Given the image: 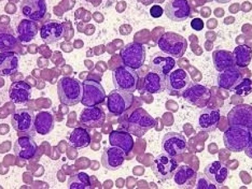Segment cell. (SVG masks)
Returning <instances> with one entry per match:
<instances>
[{
  "label": "cell",
  "instance_id": "21",
  "mask_svg": "<svg viewBox=\"0 0 252 189\" xmlns=\"http://www.w3.org/2000/svg\"><path fill=\"white\" fill-rule=\"evenodd\" d=\"M204 174L212 183L217 186H221L227 181L230 170L224 163L216 161L205 167Z\"/></svg>",
  "mask_w": 252,
  "mask_h": 189
},
{
  "label": "cell",
  "instance_id": "16",
  "mask_svg": "<svg viewBox=\"0 0 252 189\" xmlns=\"http://www.w3.org/2000/svg\"><path fill=\"white\" fill-rule=\"evenodd\" d=\"M65 34V27L63 23L56 20H48L40 28V37L47 44L59 42Z\"/></svg>",
  "mask_w": 252,
  "mask_h": 189
},
{
  "label": "cell",
  "instance_id": "11",
  "mask_svg": "<svg viewBox=\"0 0 252 189\" xmlns=\"http://www.w3.org/2000/svg\"><path fill=\"white\" fill-rule=\"evenodd\" d=\"M35 116L32 111L28 109L17 110L11 117V124L15 130L30 135H34Z\"/></svg>",
  "mask_w": 252,
  "mask_h": 189
},
{
  "label": "cell",
  "instance_id": "31",
  "mask_svg": "<svg viewBox=\"0 0 252 189\" xmlns=\"http://www.w3.org/2000/svg\"><path fill=\"white\" fill-rule=\"evenodd\" d=\"M92 141L89 130L82 127H76L69 135V146L75 149H82L89 146Z\"/></svg>",
  "mask_w": 252,
  "mask_h": 189
},
{
  "label": "cell",
  "instance_id": "7",
  "mask_svg": "<svg viewBox=\"0 0 252 189\" xmlns=\"http://www.w3.org/2000/svg\"><path fill=\"white\" fill-rule=\"evenodd\" d=\"M83 96L81 103L86 107L97 106L103 103L106 94L101 84L94 80L83 81Z\"/></svg>",
  "mask_w": 252,
  "mask_h": 189
},
{
  "label": "cell",
  "instance_id": "33",
  "mask_svg": "<svg viewBox=\"0 0 252 189\" xmlns=\"http://www.w3.org/2000/svg\"><path fill=\"white\" fill-rule=\"evenodd\" d=\"M213 65L217 71H222L236 68L234 62L233 53L225 50H216L212 55Z\"/></svg>",
  "mask_w": 252,
  "mask_h": 189
},
{
  "label": "cell",
  "instance_id": "5",
  "mask_svg": "<svg viewBox=\"0 0 252 189\" xmlns=\"http://www.w3.org/2000/svg\"><path fill=\"white\" fill-rule=\"evenodd\" d=\"M146 55L145 46L137 42L128 43L120 52L123 65L133 70L142 67L146 60Z\"/></svg>",
  "mask_w": 252,
  "mask_h": 189
},
{
  "label": "cell",
  "instance_id": "8",
  "mask_svg": "<svg viewBox=\"0 0 252 189\" xmlns=\"http://www.w3.org/2000/svg\"><path fill=\"white\" fill-rule=\"evenodd\" d=\"M182 95L191 105L204 108L212 98V92L202 84L191 83L186 90L182 93Z\"/></svg>",
  "mask_w": 252,
  "mask_h": 189
},
{
  "label": "cell",
  "instance_id": "14",
  "mask_svg": "<svg viewBox=\"0 0 252 189\" xmlns=\"http://www.w3.org/2000/svg\"><path fill=\"white\" fill-rule=\"evenodd\" d=\"M106 116L103 109L95 106L87 107L82 110L79 116V121L82 126L87 128H100L104 123Z\"/></svg>",
  "mask_w": 252,
  "mask_h": 189
},
{
  "label": "cell",
  "instance_id": "30",
  "mask_svg": "<svg viewBox=\"0 0 252 189\" xmlns=\"http://www.w3.org/2000/svg\"><path fill=\"white\" fill-rule=\"evenodd\" d=\"M38 25L37 23L28 19L22 20L18 25V40L21 43L30 42L37 35Z\"/></svg>",
  "mask_w": 252,
  "mask_h": 189
},
{
  "label": "cell",
  "instance_id": "17",
  "mask_svg": "<svg viewBox=\"0 0 252 189\" xmlns=\"http://www.w3.org/2000/svg\"><path fill=\"white\" fill-rule=\"evenodd\" d=\"M23 16L32 21H40L47 12V4L44 0H25L20 7Z\"/></svg>",
  "mask_w": 252,
  "mask_h": 189
},
{
  "label": "cell",
  "instance_id": "15",
  "mask_svg": "<svg viewBox=\"0 0 252 189\" xmlns=\"http://www.w3.org/2000/svg\"><path fill=\"white\" fill-rule=\"evenodd\" d=\"M166 17L172 21L181 22L191 15V6L187 0H171L164 7Z\"/></svg>",
  "mask_w": 252,
  "mask_h": 189
},
{
  "label": "cell",
  "instance_id": "29",
  "mask_svg": "<svg viewBox=\"0 0 252 189\" xmlns=\"http://www.w3.org/2000/svg\"><path fill=\"white\" fill-rule=\"evenodd\" d=\"M243 75L236 68L220 71L218 77L219 88L233 91L234 88L243 80Z\"/></svg>",
  "mask_w": 252,
  "mask_h": 189
},
{
  "label": "cell",
  "instance_id": "26",
  "mask_svg": "<svg viewBox=\"0 0 252 189\" xmlns=\"http://www.w3.org/2000/svg\"><path fill=\"white\" fill-rule=\"evenodd\" d=\"M109 143L111 146L117 147L123 150L126 156L132 151L134 141L132 135L126 130H113L109 135Z\"/></svg>",
  "mask_w": 252,
  "mask_h": 189
},
{
  "label": "cell",
  "instance_id": "28",
  "mask_svg": "<svg viewBox=\"0 0 252 189\" xmlns=\"http://www.w3.org/2000/svg\"><path fill=\"white\" fill-rule=\"evenodd\" d=\"M166 89V76L163 74L151 71L144 78L143 89L149 93L160 94Z\"/></svg>",
  "mask_w": 252,
  "mask_h": 189
},
{
  "label": "cell",
  "instance_id": "1",
  "mask_svg": "<svg viewBox=\"0 0 252 189\" xmlns=\"http://www.w3.org/2000/svg\"><path fill=\"white\" fill-rule=\"evenodd\" d=\"M223 140L226 149L234 152L245 151L252 158V129L229 127L224 132Z\"/></svg>",
  "mask_w": 252,
  "mask_h": 189
},
{
  "label": "cell",
  "instance_id": "40",
  "mask_svg": "<svg viewBox=\"0 0 252 189\" xmlns=\"http://www.w3.org/2000/svg\"><path fill=\"white\" fill-rule=\"evenodd\" d=\"M204 22L199 18H195L191 22V26L192 29L196 31H201L204 28Z\"/></svg>",
  "mask_w": 252,
  "mask_h": 189
},
{
  "label": "cell",
  "instance_id": "18",
  "mask_svg": "<svg viewBox=\"0 0 252 189\" xmlns=\"http://www.w3.org/2000/svg\"><path fill=\"white\" fill-rule=\"evenodd\" d=\"M126 157L125 152L120 148L105 147L101 157L102 165L107 170L115 171L122 168Z\"/></svg>",
  "mask_w": 252,
  "mask_h": 189
},
{
  "label": "cell",
  "instance_id": "37",
  "mask_svg": "<svg viewBox=\"0 0 252 189\" xmlns=\"http://www.w3.org/2000/svg\"><path fill=\"white\" fill-rule=\"evenodd\" d=\"M233 91L238 96L249 95L252 93V80L249 78H243L240 83L234 88Z\"/></svg>",
  "mask_w": 252,
  "mask_h": 189
},
{
  "label": "cell",
  "instance_id": "12",
  "mask_svg": "<svg viewBox=\"0 0 252 189\" xmlns=\"http://www.w3.org/2000/svg\"><path fill=\"white\" fill-rule=\"evenodd\" d=\"M164 154L177 157L183 154L187 149V142L183 135L177 132H169L164 135L161 142Z\"/></svg>",
  "mask_w": 252,
  "mask_h": 189
},
{
  "label": "cell",
  "instance_id": "27",
  "mask_svg": "<svg viewBox=\"0 0 252 189\" xmlns=\"http://www.w3.org/2000/svg\"><path fill=\"white\" fill-rule=\"evenodd\" d=\"M20 55L14 51L0 53V73L1 76L15 74L19 68Z\"/></svg>",
  "mask_w": 252,
  "mask_h": 189
},
{
  "label": "cell",
  "instance_id": "25",
  "mask_svg": "<svg viewBox=\"0 0 252 189\" xmlns=\"http://www.w3.org/2000/svg\"><path fill=\"white\" fill-rule=\"evenodd\" d=\"M220 118V109H206L200 112L198 126L202 131L211 132L217 129Z\"/></svg>",
  "mask_w": 252,
  "mask_h": 189
},
{
  "label": "cell",
  "instance_id": "19",
  "mask_svg": "<svg viewBox=\"0 0 252 189\" xmlns=\"http://www.w3.org/2000/svg\"><path fill=\"white\" fill-rule=\"evenodd\" d=\"M14 152L20 160H29L35 157L38 147L36 142L29 136L19 138L14 145Z\"/></svg>",
  "mask_w": 252,
  "mask_h": 189
},
{
  "label": "cell",
  "instance_id": "6",
  "mask_svg": "<svg viewBox=\"0 0 252 189\" xmlns=\"http://www.w3.org/2000/svg\"><path fill=\"white\" fill-rule=\"evenodd\" d=\"M112 80L118 90L132 94L137 90L139 77L135 70L126 66H121L113 71Z\"/></svg>",
  "mask_w": 252,
  "mask_h": 189
},
{
  "label": "cell",
  "instance_id": "23",
  "mask_svg": "<svg viewBox=\"0 0 252 189\" xmlns=\"http://www.w3.org/2000/svg\"><path fill=\"white\" fill-rule=\"evenodd\" d=\"M197 173L189 165L177 167L174 174V181L179 188L193 189L196 184Z\"/></svg>",
  "mask_w": 252,
  "mask_h": 189
},
{
  "label": "cell",
  "instance_id": "39",
  "mask_svg": "<svg viewBox=\"0 0 252 189\" xmlns=\"http://www.w3.org/2000/svg\"><path fill=\"white\" fill-rule=\"evenodd\" d=\"M163 14V9L158 5H154L150 9V14L154 19H159Z\"/></svg>",
  "mask_w": 252,
  "mask_h": 189
},
{
  "label": "cell",
  "instance_id": "24",
  "mask_svg": "<svg viewBox=\"0 0 252 189\" xmlns=\"http://www.w3.org/2000/svg\"><path fill=\"white\" fill-rule=\"evenodd\" d=\"M32 86L27 81L20 80L11 84L9 89V97L14 103L25 104L32 98Z\"/></svg>",
  "mask_w": 252,
  "mask_h": 189
},
{
  "label": "cell",
  "instance_id": "34",
  "mask_svg": "<svg viewBox=\"0 0 252 189\" xmlns=\"http://www.w3.org/2000/svg\"><path fill=\"white\" fill-rule=\"evenodd\" d=\"M236 67L244 68L250 65L252 60V49L248 45L242 44L235 47L233 52Z\"/></svg>",
  "mask_w": 252,
  "mask_h": 189
},
{
  "label": "cell",
  "instance_id": "32",
  "mask_svg": "<svg viewBox=\"0 0 252 189\" xmlns=\"http://www.w3.org/2000/svg\"><path fill=\"white\" fill-rule=\"evenodd\" d=\"M55 117L51 112L42 111L36 115L35 127L38 134L45 135L52 131L55 127Z\"/></svg>",
  "mask_w": 252,
  "mask_h": 189
},
{
  "label": "cell",
  "instance_id": "35",
  "mask_svg": "<svg viewBox=\"0 0 252 189\" xmlns=\"http://www.w3.org/2000/svg\"><path fill=\"white\" fill-rule=\"evenodd\" d=\"M68 187L70 189H89L92 188L91 177L85 172H79L71 176L68 180Z\"/></svg>",
  "mask_w": 252,
  "mask_h": 189
},
{
  "label": "cell",
  "instance_id": "38",
  "mask_svg": "<svg viewBox=\"0 0 252 189\" xmlns=\"http://www.w3.org/2000/svg\"><path fill=\"white\" fill-rule=\"evenodd\" d=\"M196 183L195 189H218L219 188L218 186L212 183L206 175L203 173H200L197 175Z\"/></svg>",
  "mask_w": 252,
  "mask_h": 189
},
{
  "label": "cell",
  "instance_id": "2",
  "mask_svg": "<svg viewBox=\"0 0 252 189\" xmlns=\"http://www.w3.org/2000/svg\"><path fill=\"white\" fill-rule=\"evenodd\" d=\"M58 94L61 103L66 106L81 103L83 96V84L78 79L63 77L58 83Z\"/></svg>",
  "mask_w": 252,
  "mask_h": 189
},
{
  "label": "cell",
  "instance_id": "36",
  "mask_svg": "<svg viewBox=\"0 0 252 189\" xmlns=\"http://www.w3.org/2000/svg\"><path fill=\"white\" fill-rule=\"evenodd\" d=\"M18 40L11 34L7 33H1L0 37V48L1 52L12 51L17 45Z\"/></svg>",
  "mask_w": 252,
  "mask_h": 189
},
{
  "label": "cell",
  "instance_id": "4",
  "mask_svg": "<svg viewBox=\"0 0 252 189\" xmlns=\"http://www.w3.org/2000/svg\"><path fill=\"white\" fill-rule=\"evenodd\" d=\"M158 47L165 54L180 58L186 52L188 42L183 36L173 32H167L159 37Z\"/></svg>",
  "mask_w": 252,
  "mask_h": 189
},
{
  "label": "cell",
  "instance_id": "13",
  "mask_svg": "<svg viewBox=\"0 0 252 189\" xmlns=\"http://www.w3.org/2000/svg\"><path fill=\"white\" fill-rule=\"evenodd\" d=\"M230 127H241L252 129V107L244 104L233 107L227 114Z\"/></svg>",
  "mask_w": 252,
  "mask_h": 189
},
{
  "label": "cell",
  "instance_id": "22",
  "mask_svg": "<svg viewBox=\"0 0 252 189\" xmlns=\"http://www.w3.org/2000/svg\"><path fill=\"white\" fill-rule=\"evenodd\" d=\"M167 88L171 92L183 93L189 86V74L183 69H178L166 76Z\"/></svg>",
  "mask_w": 252,
  "mask_h": 189
},
{
  "label": "cell",
  "instance_id": "9",
  "mask_svg": "<svg viewBox=\"0 0 252 189\" xmlns=\"http://www.w3.org/2000/svg\"><path fill=\"white\" fill-rule=\"evenodd\" d=\"M133 95L132 93L115 89L107 96V107L110 114L120 116L132 107Z\"/></svg>",
  "mask_w": 252,
  "mask_h": 189
},
{
  "label": "cell",
  "instance_id": "10",
  "mask_svg": "<svg viewBox=\"0 0 252 189\" xmlns=\"http://www.w3.org/2000/svg\"><path fill=\"white\" fill-rule=\"evenodd\" d=\"M178 167V162L175 157L163 153L154 158L152 169L157 178L165 181L173 177Z\"/></svg>",
  "mask_w": 252,
  "mask_h": 189
},
{
  "label": "cell",
  "instance_id": "20",
  "mask_svg": "<svg viewBox=\"0 0 252 189\" xmlns=\"http://www.w3.org/2000/svg\"><path fill=\"white\" fill-rule=\"evenodd\" d=\"M149 65L152 71L166 76L176 67V61L174 58L169 57L165 53L158 52L151 56Z\"/></svg>",
  "mask_w": 252,
  "mask_h": 189
},
{
  "label": "cell",
  "instance_id": "3",
  "mask_svg": "<svg viewBox=\"0 0 252 189\" xmlns=\"http://www.w3.org/2000/svg\"><path fill=\"white\" fill-rule=\"evenodd\" d=\"M157 124L158 121L156 119L145 109L139 107L133 110L126 120L125 129L130 134L141 138Z\"/></svg>",
  "mask_w": 252,
  "mask_h": 189
}]
</instances>
